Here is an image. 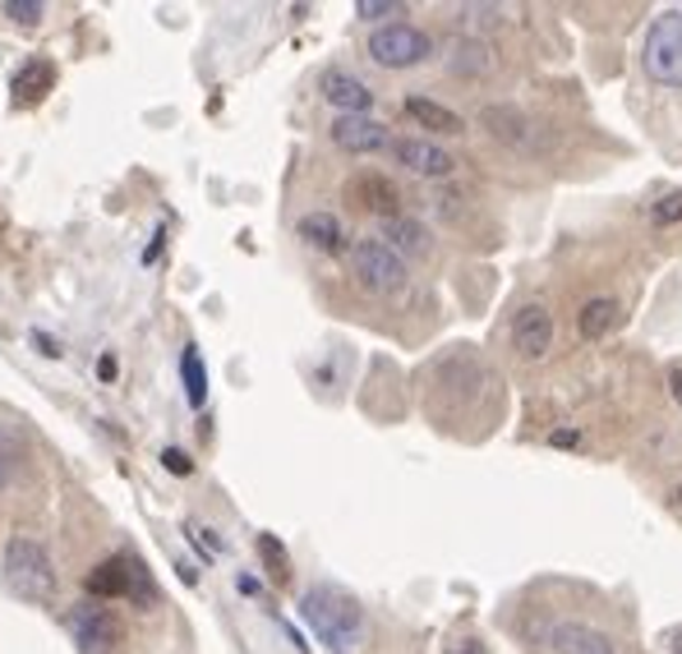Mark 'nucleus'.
<instances>
[{
    "instance_id": "7ed1b4c3",
    "label": "nucleus",
    "mask_w": 682,
    "mask_h": 654,
    "mask_svg": "<svg viewBox=\"0 0 682 654\" xmlns=\"http://www.w3.org/2000/svg\"><path fill=\"white\" fill-rule=\"evenodd\" d=\"M641 70L664 88H682V14L669 10L650 23L645 47H641Z\"/></svg>"
},
{
    "instance_id": "473e14b6",
    "label": "nucleus",
    "mask_w": 682,
    "mask_h": 654,
    "mask_svg": "<svg viewBox=\"0 0 682 654\" xmlns=\"http://www.w3.org/2000/svg\"><path fill=\"white\" fill-rule=\"evenodd\" d=\"M669 645H673V654H682V632H673V636H669Z\"/></svg>"
},
{
    "instance_id": "7c9ffc66",
    "label": "nucleus",
    "mask_w": 682,
    "mask_h": 654,
    "mask_svg": "<svg viewBox=\"0 0 682 654\" xmlns=\"http://www.w3.org/2000/svg\"><path fill=\"white\" fill-rule=\"evenodd\" d=\"M98 373H102V379L111 383V379H116V360H111V355H102V360H98Z\"/></svg>"
},
{
    "instance_id": "20e7f679",
    "label": "nucleus",
    "mask_w": 682,
    "mask_h": 654,
    "mask_svg": "<svg viewBox=\"0 0 682 654\" xmlns=\"http://www.w3.org/2000/svg\"><path fill=\"white\" fill-rule=\"evenodd\" d=\"M433 56V42L415 23H388L379 33H369V60L379 70H415Z\"/></svg>"
},
{
    "instance_id": "6ab92c4d",
    "label": "nucleus",
    "mask_w": 682,
    "mask_h": 654,
    "mask_svg": "<svg viewBox=\"0 0 682 654\" xmlns=\"http://www.w3.org/2000/svg\"><path fill=\"white\" fill-rule=\"evenodd\" d=\"M180 379H184V401H190L194 411H203V401H208V369H203V351L194 346V341H184V351H180Z\"/></svg>"
},
{
    "instance_id": "72a5a7b5",
    "label": "nucleus",
    "mask_w": 682,
    "mask_h": 654,
    "mask_svg": "<svg viewBox=\"0 0 682 654\" xmlns=\"http://www.w3.org/2000/svg\"><path fill=\"white\" fill-rule=\"evenodd\" d=\"M678 497H682V484H678Z\"/></svg>"
},
{
    "instance_id": "4468645a",
    "label": "nucleus",
    "mask_w": 682,
    "mask_h": 654,
    "mask_svg": "<svg viewBox=\"0 0 682 654\" xmlns=\"http://www.w3.org/2000/svg\"><path fill=\"white\" fill-rule=\"evenodd\" d=\"M549 641H553L558 654H618L609 632L591 627V622H558V627L549 632Z\"/></svg>"
},
{
    "instance_id": "2f4dec72",
    "label": "nucleus",
    "mask_w": 682,
    "mask_h": 654,
    "mask_svg": "<svg viewBox=\"0 0 682 654\" xmlns=\"http://www.w3.org/2000/svg\"><path fill=\"white\" fill-rule=\"evenodd\" d=\"M33 346H42L47 355H60V346H56V341H51V336H38V332H33Z\"/></svg>"
},
{
    "instance_id": "423d86ee",
    "label": "nucleus",
    "mask_w": 682,
    "mask_h": 654,
    "mask_svg": "<svg viewBox=\"0 0 682 654\" xmlns=\"http://www.w3.org/2000/svg\"><path fill=\"white\" fill-rule=\"evenodd\" d=\"M83 585H88L92 600H139V608H148V600H152V585L143 581V567L134 563L130 553L102 557V563L88 572Z\"/></svg>"
},
{
    "instance_id": "b1692460",
    "label": "nucleus",
    "mask_w": 682,
    "mask_h": 654,
    "mask_svg": "<svg viewBox=\"0 0 682 654\" xmlns=\"http://www.w3.org/2000/svg\"><path fill=\"white\" fill-rule=\"evenodd\" d=\"M0 14H10L19 28H38L47 10L38 6V0H6V6H0Z\"/></svg>"
},
{
    "instance_id": "393cba45",
    "label": "nucleus",
    "mask_w": 682,
    "mask_h": 654,
    "mask_svg": "<svg viewBox=\"0 0 682 654\" xmlns=\"http://www.w3.org/2000/svg\"><path fill=\"white\" fill-rule=\"evenodd\" d=\"M650 222H655V227H673V222H682V194H664L655 208H650Z\"/></svg>"
},
{
    "instance_id": "a211bd4d",
    "label": "nucleus",
    "mask_w": 682,
    "mask_h": 654,
    "mask_svg": "<svg viewBox=\"0 0 682 654\" xmlns=\"http://www.w3.org/2000/svg\"><path fill=\"white\" fill-rule=\"evenodd\" d=\"M613 323H618V300H609V295L585 300V304H581V314H576V332H581L585 341H600V336H609V332H613Z\"/></svg>"
},
{
    "instance_id": "bb28decb",
    "label": "nucleus",
    "mask_w": 682,
    "mask_h": 654,
    "mask_svg": "<svg viewBox=\"0 0 682 654\" xmlns=\"http://www.w3.org/2000/svg\"><path fill=\"white\" fill-rule=\"evenodd\" d=\"M162 465H167L171 475H194V461L184 456L180 447H167V452H162Z\"/></svg>"
},
{
    "instance_id": "9b49d317",
    "label": "nucleus",
    "mask_w": 682,
    "mask_h": 654,
    "mask_svg": "<svg viewBox=\"0 0 682 654\" xmlns=\"http://www.w3.org/2000/svg\"><path fill=\"white\" fill-rule=\"evenodd\" d=\"M392 152H397V162L407 167L411 175H424V180H443V175L457 171L452 152L439 148V143H429V139H397Z\"/></svg>"
},
{
    "instance_id": "4be33fe9",
    "label": "nucleus",
    "mask_w": 682,
    "mask_h": 654,
    "mask_svg": "<svg viewBox=\"0 0 682 654\" xmlns=\"http://www.w3.org/2000/svg\"><path fill=\"white\" fill-rule=\"evenodd\" d=\"M19 465H23V439H19L14 429L0 424V489H10V484H14Z\"/></svg>"
},
{
    "instance_id": "2eb2a0df",
    "label": "nucleus",
    "mask_w": 682,
    "mask_h": 654,
    "mask_svg": "<svg viewBox=\"0 0 682 654\" xmlns=\"http://www.w3.org/2000/svg\"><path fill=\"white\" fill-rule=\"evenodd\" d=\"M480 124H484L493 139H503V143H512V148H525V143H531V134H535L531 115L516 111V107H508V102L484 107V111H480Z\"/></svg>"
},
{
    "instance_id": "f8f14e48",
    "label": "nucleus",
    "mask_w": 682,
    "mask_h": 654,
    "mask_svg": "<svg viewBox=\"0 0 682 654\" xmlns=\"http://www.w3.org/2000/svg\"><path fill=\"white\" fill-rule=\"evenodd\" d=\"M323 98L341 111V115H369V107H374V92H369L355 74L347 70H323Z\"/></svg>"
},
{
    "instance_id": "a878e982",
    "label": "nucleus",
    "mask_w": 682,
    "mask_h": 654,
    "mask_svg": "<svg viewBox=\"0 0 682 654\" xmlns=\"http://www.w3.org/2000/svg\"><path fill=\"white\" fill-rule=\"evenodd\" d=\"M401 10H407L401 0H360L355 6L360 19H388V14H401Z\"/></svg>"
},
{
    "instance_id": "39448f33",
    "label": "nucleus",
    "mask_w": 682,
    "mask_h": 654,
    "mask_svg": "<svg viewBox=\"0 0 682 654\" xmlns=\"http://www.w3.org/2000/svg\"><path fill=\"white\" fill-rule=\"evenodd\" d=\"M351 272L364 291L374 295H397L407 286V263H401L383 240H355L351 244Z\"/></svg>"
},
{
    "instance_id": "aec40b11",
    "label": "nucleus",
    "mask_w": 682,
    "mask_h": 654,
    "mask_svg": "<svg viewBox=\"0 0 682 654\" xmlns=\"http://www.w3.org/2000/svg\"><path fill=\"white\" fill-rule=\"evenodd\" d=\"M51 83H56V70L47 66V60H33V66H23L19 79H14V102H19V107L42 102Z\"/></svg>"
},
{
    "instance_id": "5701e85b",
    "label": "nucleus",
    "mask_w": 682,
    "mask_h": 654,
    "mask_svg": "<svg viewBox=\"0 0 682 654\" xmlns=\"http://www.w3.org/2000/svg\"><path fill=\"white\" fill-rule=\"evenodd\" d=\"M452 70H461V74L489 70V51H484L480 42H457V47H452Z\"/></svg>"
},
{
    "instance_id": "0eeeda50",
    "label": "nucleus",
    "mask_w": 682,
    "mask_h": 654,
    "mask_svg": "<svg viewBox=\"0 0 682 654\" xmlns=\"http://www.w3.org/2000/svg\"><path fill=\"white\" fill-rule=\"evenodd\" d=\"M70 636H74L79 654H111L120 641V622L111 617V608L88 600V604L70 608Z\"/></svg>"
},
{
    "instance_id": "412c9836",
    "label": "nucleus",
    "mask_w": 682,
    "mask_h": 654,
    "mask_svg": "<svg viewBox=\"0 0 682 654\" xmlns=\"http://www.w3.org/2000/svg\"><path fill=\"white\" fill-rule=\"evenodd\" d=\"M259 557H263V572L272 585H291V553L277 535H259Z\"/></svg>"
},
{
    "instance_id": "f03ea898",
    "label": "nucleus",
    "mask_w": 682,
    "mask_h": 654,
    "mask_svg": "<svg viewBox=\"0 0 682 654\" xmlns=\"http://www.w3.org/2000/svg\"><path fill=\"white\" fill-rule=\"evenodd\" d=\"M0 581H6V590L23 604H51L56 585H60L47 544L33 535H10L6 557H0Z\"/></svg>"
},
{
    "instance_id": "ddd939ff",
    "label": "nucleus",
    "mask_w": 682,
    "mask_h": 654,
    "mask_svg": "<svg viewBox=\"0 0 682 654\" xmlns=\"http://www.w3.org/2000/svg\"><path fill=\"white\" fill-rule=\"evenodd\" d=\"M383 244L392 249L401 263L433 254V235H429L424 222H415V217H392V222H383Z\"/></svg>"
},
{
    "instance_id": "c756f323",
    "label": "nucleus",
    "mask_w": 682,
    "mask_h": 654,
    "mask_svg": "<svg viewBox=\"0 0 682 654\" xmlns=\"http://www.w3.org/2000/svg\"><path fill=\"white\" fill-rule=\"evenodd\" d=\"M581 439H576V429H558L553 433V447H576Z\"/></svg>"
},
{
    "instance_id": "6e6552de",
    "label": "nucleus",
    "mask_w": 682,
    "mask_h": 654,
    "mask_svg": "<svg viewBox=\"0 0 682 654\" xmlns=\"http://www.w3.org/2000/svg\"><path fill=\"white\" fill-rule=\"evenodd\" d=\"M512 346L521 360H544L553 346V314L544 304H521L512 319Z\"/></svg>"
},
{
    "instance_id": "c85d7f7f",
    "label": "nucleus",
    "mask_w": 682,
    "mask_h": 654,
    "mask_svg": "<svg viewBox=\"0 0 682 654\" xmlns=\"http://www.w3.org/2000/svg\"><path fill=\"white\" fill-rule=\"evenodd\" d=\"M669 396H673L678 406H682V364H673V369H669Z\"/></svg>"
},
{
    "instance_id": "cd10ccee",
    "label": "nucleus",
    "mask_w": 682,
    "mask_h": 654,
    "mask_svg": "<svg viewBox=\"0 0 682 654\" xmlns=\"http://www.w3.org/2000/svg\"><path fill=\"white\" fill-rule=\"evenodd\" d=\"M443 654H484L480 650V641L475 636H457V641H448V650Z\"/></svg>"
},
{
    "instance_id": "9d476101",
    "label": "nucleus",
    "mask_w": 682,
    "mask_h": 654,
    "mask_svg": "<svg viewBox=\"0 0 682 654\" xmlns=\"http://www.w3.org/2000/svg\"><path fill=\"white\" fill-rule=\"evenodd\" d=\"M347 199H351L355 208H364V212L383 217V222L401 217V190H397L388 175H379V171H360V175L347 184Z\"/></svg>"
},
{
    "instance_id": "1a4fd4ad",
    "label": "nucleus",
    "mask_w": 682,
    "mask_h": 654,
    "mask_svg": "<svg viewBox=\"0 0 682 654\" xmlns=\"http://www.w3.org/2000/svg\"><path fill=\"white\" fill-rule=\"evenodd\" d=\"M332 143H337L341 152H351V158H369V152L392 148L388 124L369 120V115H337V120H332Z\"/></svg>"
},
{
    "instance_id": "f257e3e1",
    "label": "nucleus",
    "mask_w": 682,
    "mask_h": 654,
    "mask_svg": "<svg viewBox=\"0 0 682 654\" xmlns=\"http://www.w3.org/2000/svg\"><path fill=\"white\" fill-rule=\"evenodd\" d=\"M300 613H304V622L314 627V636L332 654L355 650V641L364 636V608H360V600L347 595V590H337V585H309L304 600H300Z\"/></svg>"
},
{
    "instance_id": "dca6fc26",
    "label": "nucleus",
    "mask_w": 682,
    "mask_h": 654,
    "mask_svg": "<svg viewBox=\"0 0 682 654\" xmlns=\"http://www.w3.org/2000/svg\"><path fill=\"white\" fill-rule=\"evenodd\" d=\"M295 235L309 244V249H319V254H341L347 249V231H341V222L332 212H304L300 222H295Z\"/></svg>"
},
{
    "instance_id": "f3484780",
    "label": "nucleus",
    "mask_w": 682,
    "mask_h": 654,
    "mask_svg": "<svg viewBox=\"0 0 682 654\" xmlns=\"http://www.w3.org/2000/svg\"><path fill=\"white\" fill-rule=\"evenodd\" d=\"M401 111H407L415 124H424L429 134H461V130H467L457 111H448L443 102H433V98H407V102H401Z\"/></svg>"
}]
</instances>
